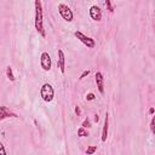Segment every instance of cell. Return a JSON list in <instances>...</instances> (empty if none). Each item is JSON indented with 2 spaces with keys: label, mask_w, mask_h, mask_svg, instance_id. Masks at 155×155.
<instances>
[{
  "label": "cell",
  "mask_w": 155,
  "mask_h": 155,
  "mask_svg": "<svg viewBox=\"0 0 155 155\" xmlns=\"http://www.w3.org/2000/svg\"><path fill=\"white\" fill-rule=\"evenodd\" d=\"M96 150H97V147H96V145H90V147H87V149H86V154H87V155H92Z\"/></svg>",
  "instance_id": "4fadbf2b"
},
{
  "label": "cell",
  "mask_w": 155,
  "mask_h": 155,
  "mask_svg": "<svg viewBox=\"0 0 155 155\" xmlns=\"http://www.w3.org/2000/svg\"><path fill=\"white\" fill-rule=\"evenodd\" d=\"M88 74H90V70H84V71H82V74L80 75V78H79V79H84V78H86Z\"/></svg>",
  "instance_id": "d6986e66"
},
{
  "label": "cell",
  "mask_w": 155,
  "mask_h": 155,
  "mask_svg": "<svg viewBox=\"0 0 155 155\" xmlns=\"http://www.w3.org/2000/svg\"><path fill=\"white\" fill-rule=\"evenodd\" d=\"M88 12H90V17L93 21H96V22H101L102 21V10L97 5H92L90 7Z\"/></svg>",
  "instance_id": "8992f818"
},
{
  "label": "cell",
  "mask_w": 155,
  "mask_h": 155,
  "mask_svg": "<svg viewBox=\"0 0 155 155\" xmlns=\"http://www.w3.org/2000/svg\"><path fill=\"white\" fill-rule=\"evenodd\" d=\"M150 131H151V133H155V117L154 116L150 120Z\"/></svg>",
  "instance_id": "2e32d148"
},
{
  "label": "cell",
  "mask_w": 155,
  "mask_h": 155,
  "mask_svg": "<svg viewBox=\"0 0 155 155\" xmlns=\"http://www.w3.org/2000/svg\"><path fill=\"white\" fill-rule=\"evenodd\" d=\"M98 120H99V116H98V114H96V115H94V121L98 122Z\"/></svg>",
  "instance_id": "44dd1931"
},
{
  "label": "cell",
  "mask_w": 155,
  "mask_h": 155,
  "mask_svg": "<svg viewBox=\"0 0 155 155\" xmlns=\"http://www.w3.org/2000/svg\"><path fill=\"white\" fill-rule=\"evenodd\" d=\"M6 76H7V79L10 80V81H15V75H13V71H12V67H6Z\"/></svg>",
  "instance_id": "8fae6325"
},
{
  "label": "cell",
  "mask_w": 155,
  "mask_h": 155,
  "mask_svg": "<svg viewBox=\"0 0 155 155\" xmlns=\"http://www.w3.org/2000/svg\"><path fill=\"white\" fill-rule=\"evenodd\" d=\"M149 114H154V108H150L149 109Z\"/></svg>",
  "instance_id": "7402d4cb"
},
{
  "label": "cell",
  "mask_w": 155,
  "mask_h": 155,
  "mask_svg": "<svg viewBox=\"0 0 155 155\" xmlns=\"http://www.w3.org/2000/svg\"><path fill=\"white\" fill-rule=\"evenodd\" d=\"M82 127H84V128H90V127H91V120H90L88 117H86V119L84 120V122H82Z\"/></svg>",
  "instance_id": "5bb4252c"
},
{
  "label": "cell",
  "mask_w": 155,
  "mask_h": 155,
  "mask_svg": "<svg viewBox=\"0 0 155 155\" xmlns=\"http://www.w3.org/2000/svg\"><path fill=\"white\" fill-rule=\"evenodd\" d=\"M58 12H59V15L62 16V18H63L64 21H67V22H71L73 18H74V13H73L71 8H70L68 5L63 4V2L58 4Z\"/></svg>",
  "instance_id": "3957f363"
},
{
  "label": "cell",
  "mask_w": 155,
  "mask_h": 155,
  "mask_svg": "<svg viewBox=\"0 0 155 155\" xmlns=\"http://www.w3.org/2000/svg\"><path fill=\"white\" fill-rule=\"evenodd\" d=\"M108 128H109V114L105 113L104 125H103V130H102V138H101L103 143L107 140V137H108Z\"/></svg>",
  "instance_id": "30bf717a"
},
{
  "label": "cell",
  "mask_w": 155,
  "mask_h": 155,
  "mask_svg": "<svg viewBox=\"0 0 155 155\" xmlns=\"http://www.w3.org/2000/svg\"><path fill=\"white\" fill-rule=\"evenodd\" d=\"M40 64H41V68L45 70V71H48L51 70V57L48 54V52H42L41 56H40Z\"/></svg>",
  "instance_id": "5b68a950"
},
{
  "label": "cell",
  "mask_w": 155,
  "mask_h": 155,
  "mask_svg": "<svg viewBox=\"0 0 155 155\" xmlns=\"http://www.w3.org/2000/svg\"><path fill=\"white\" fill-rule=\"evenodd\" d=\"M40 96L44 99V102H46V103L52 102V99L54 97V90H53L52 85L48 84V82L44 84L41 86V88H40Z\"/></svg>",
  "instance_id": "7a4b0ae2"
},
{
  "label": "cell",
  "mask_w": 155,
  "mask_h": 155,
  "mask_svg": "<svg viewBox=\"0 0 155 155\" xmlns=\"http://www.w3.org/2000/svg\"><path fill=\"white\" fill-rule=\"evenodd\" d=\"M34 6H35V29L36 31L42 36L45 38L46 36V31H45V28H44V21H42V17H44V12H42V2L40 0H35L34 2Z\"/></svg>",
  "instance_id": "6da1fadb"
},
{
  "label": "cell",
  "mask_w": 155,
  "mask_h": 155,
  "mask_svg": "<svg viewBox=\"0 0 155 155\" xmlns=\"http://www.w3.org/2000/svg\"><path fill=\"white\" fill-rule=\"evenodd\" d=\"M86 99H87V101H93V99H94V93H92V92L87 93V94H86Z\"/></svg>",
  "instance_id": "e0dca14e"
},
{
  "label": "cell",
  "mask_w": 155,
  "mask_h": 155,
  "mask_svg": "<svg viewBox=\"0 0 155 155\" xmlns=\"http://www.w3.org/2000/svg\"><path fill=\"white\" fill-rule=\"evenodd\" d=\"M8 117H18V115L13 111H11L5 105H0V121L8 119Z\"/></svg>",
  "instance_id": "52a82bcc"
},
{
  "label": "cell",
  "mask_w": 155,
  "mask_h": 155,
  "mask_svg": "<svg viewBox=\"0 0 155 155\" xmlns=\"http://www.w3.org/2000/svg\"><path fill=\"white\" fill-rule=\"evenodd\" d=\"M94 78H96L97 88H98L99 93L103 94V93H104V76H103V74H102L101 71H97L96 75H94Z\"/></svg>",
  "instance_id": "ba28073f"
},
{
  "label": "cell",
  "mask_w": 155,
  "mask_h": 155,
  "mask_svg": "<svg viewBox=\"0 0 155 155\" xmlns=\"http://www.w3.org/2000/svg\"><path fill=\"white\" fill-rule=\"evenodd\" d=\"M57 65L61 70L62 74L65 73V56H64V52L62 50H58V61H57Z\"/></svg>",
  "instance_id": "9c48e42d"
},
{
  "label": "cell",
  "mask_w": 155,
  "mask_h": 155,
  "mask_svg": "<svg viewBox=\"0 0 155 155\" xmlns=\"http://www.w3.org/2000/svg\"><path fill=\"white\" fill-rule=\"evenodd\" d=\"M78 136H79V137H87V136H90V133H88V131H87L86 128L80 127V128L78 130Z\"/></svg>",
  "instance_id": "7c38bea8"
},
{
  "label": "cell",
  "mask_w": 155,
  "mask_h": 155,
  "mask_svg": "<svg viewBox=\"0 0 155 155\" xmlns=\"http://www.w3.org/2000/svg\"><path fill=\"white\" fill-rule=\"evenodd\" d=\"M105 6H107V8L109 10V12H114V7H113V5H111V1L110 0H107L105 1Z\"/></svg>",
  "instance_id": "9a60e30c"
},
{
  "label": "cell",
  "mask_w": 155,
  "mask_h": 155,
  "mask_svg": "<svg viewBox=\"0 0 155 155\" xmlns=\"http://www.w3.org/2000/svg\"><path fill=\"white\" fill-rule=\"evenodd\" d=\"M0 155H6V150H5V147L4 144L0 142Z\"/></svg>",
  "instance_id": "ac0fdd59"
},
{
  "label": "cell",
  "mask_w": 155,
  "mask_h": 155,
  "mask_svg": "<svg viewBox=\"0 0 155 155\" xmlns=\"http://www.w3.org/2000/svg\"><path fill=\"white\" fill-rule=\"evenodd\" d=\"M74 35H75V38H76L80 42H82L85 46H87V48H93V47L96 46L94 40H93L92 38H90V36H86L84 33H81V31L76 30V31L74 33Z\"/></svg>",
  "instance_id": "277c9868"
},
{
  "label": "cell",
  "mask_w": 155,
  "mask_h": 155,
  "mask_svg": "<svg viewBox=\"0 0 155 155\" xmlns=\"http://www.w3.org/2000/svg\"><path fill=\"white\" fill-rule=\"evenodd\" d=\"M75 114H76L78 116H80V115H81V109H80V107H78V105L75 107Z\"/></svg>",
  "instance_id": "ffe728a7"
}]
</instances>
